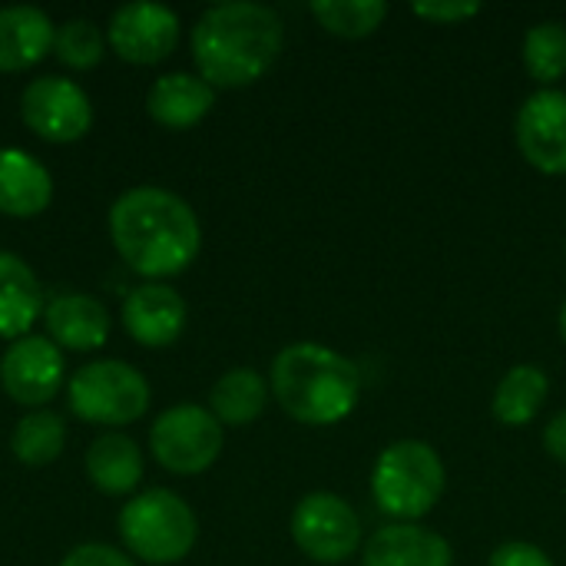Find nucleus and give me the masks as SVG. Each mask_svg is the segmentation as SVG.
Wrapping results in <instances>:
<instances>
[{
  "label": "nucleus",
  "instance_id": "nucleus-15",
  "mask_svg": "<svg viewBox=\"0 0 566 566\" xmlns=\"http://www.w3.org/2000/svg\"><path fill=\"white\" fill-rule=\"evenodd\" d=\"M43 318H46L50 338L73 352H93L109 335V315L103 302H96L93 295L63 292L43 308Z\"/></svg>",
  "mask_w": 566,
  "mask_h": 566
},
{
  "label": "nucleus",
  "instance_id": "nucleus-26",
  "mask_svg": "<svg viewBox=\"0 0 566 566\" xmlns=\"http://www.w3.org/2000/svg\"><path fill=\"white\" fill-rule=\"evenodd\" d=\"M103 46H106L103 30H99L93 20H86V17L66 20V23L56 30V36H53L56 56H60L66 66H73V70H90V66H96V63L103 60Z\"/></svg>",
  "mask_w": 566,
  "mask_h": 566
},
{
  "label": "nucleus",
  "instance_id": "nucleus-23",
  "mask_svg": "<svg viewBox=\"0 0 566 566\" xmlns=\"http://www.w3.org/2000/svg\"><path fill=\"white\" fill-rule=\"evenodd\" d=\"M63 444H66V424L53 411H33L20 418V424L13 428V441H10L17 461L30 468H43L56 461L63 454Z\"/></svg>",
  "mask_w": 566,
  "mask_h": 566
},
{
  "label": "nucleus",
  "instance_id": "nucleus-22",
  "mask_svg": "<svg viewBox=\"0 0 566 566\" xmlns=\"http://www.w3.org/2000/svg\"><path fill=\"white\" fill-rule=\"evenodd\" d=\"M269 381L255 371V368H232L226 371L209 395V411L216 415L219 424H252L265 405H269Z\"/></svg>",
  "mask_w": 566,
  "mask_h": 566
},
{
  "label": "nucleus",
  "instance_id": "nucleus-5",
  "mask_svg": "<svg viewBox=\"0 0 566 566\" xmlns=\"http://www.w3.org/2000/svg\"><path fill=\"white\" fill-rule=\"evenodd\" d=\"M119 534L139 560L166 566L189 557L199 537V521L179 494L156 488L123 507Z\"/></svg>",
  "mask_w": 566,
  "mask_h": 566
},
{
  "label": "nucleus",
  "instance_id": "nucleus-14",
  "mask_svg": "<svg viewBox=\"0 0 566 566\" xmlns=\"http://www.w3.org/2000/svg\"><path fill=\"white\" fill-rule=\"evenodd\" d=\"M448 537L421 524H388L365 544V566H451Z\"/></svg>",
  "mask_w": 566,
  "mask_h": 566
},
{
  "label": "nucleus",
  "instance_id": "nucleus-24",
  "mask_svg": "<svg viewBox=\"0 0 566 566\" xmlns=\"http://www.w3.org/2000/svg\"><path fill=\"white\" fill-rule=\"evenodd\" d=\"M312 13L328 33L355 40V36L375 33L385 23L388 3L385 0H315Z\"/></svg>",
  "mask_w": 566,
  "mask_h": 566
},
{
  "label": "nucleus",
  "instance_id": "nucleus-11",
  "mask_svg": "<svg viewBox=\"0 0 566 566\" xmlns=\"http://www.w3.org/2000/svg\"><path fill=\"white\" fill-rule=\"evenodd\" d=\"M106 40L126 63H159L179 43V17L163 3H123L106 27Z\"/></svg>",
  "mask_w": 566,
  "mask_h": 566
},
{
  "label": "nucleus",
  "instance_id": "nucleus-17",
  "mask_svg": "<svg viewBox=\"0 0 566 566\" xmlns=\"http://www.w3.org/2000/svg\"><path fill=\"white\" fill-rule=\"evenodd\" d=\"M216 103V90L196 73H166L149 86L146 109L169 129L196 126Z\"/></svg>",
  "mask_w": 566,
  "mask_h": 566
},
{
  "label": "nucleus",
  "instance_id": "nucleus-27",
  "mask_svg": "<svg viewBox=\"0 0 566 566\" xmlns=\"http://www.w3.org/2000/svg\"><path fill=\"white\" fill-rule=\"evenodd\" d=\"M415 13L434 23H461L474 13H481L478 0H418Z\"/></svg>",
  "mask_w": 566,
  "mask_h": 566
},
{
  "label": "nucleus",
  "instance_id": "nucleus-4",
  "mask_svg": "<svg viewBox=\"0 0 566 566\" xmlns=\"http://www.w3.org/2000/svg\"><path fill=\"white\" fill-rule=\"evenodd\" d=\"M444 478L441 454L428 441L405 438L378 454L371 471V497L398 524H415L441 501Z\"/></svg>",
  "mask_w": 566,
  "mask_h": 566
},
{
  "label": "nucleus",
  "instance_id": "nucleus-10",
  "mask_svg": "<svg viewBox=\"0 0 566 566\" xmlns=\"http://www.w3.org/2000/svg\"><path fill=\"white\" fill-rule=\"evenodd\" d=\"M514 136L524 153V159L547 172H566V90L560 86H541L534 90L514 119Z\"/></svg>",
  "mask_w": 566,
  "mask_h": 566
},
{
  "label": "nucleus",
  "instance_id": "nucleus-29",
  "mask_svg": "<svg viewBox=\"0 0 566 566\" xmlns=\"http://www.w3.org/2000/svg\"><path fill=\"white\" fill-rule=\"evenodd\" d=\"M60 566H136V564H133L126 554H119V551H113V547H106V544H83V547L70 551Z\"/></svg>",
  "mask_w": 566,
  "mask_h": 566
},
{
  "label": "nucleus",
  "instance_id": "nucleus-13",
  "mask_svg": "<svg viewBox=\"0 0 566 566\" xmlns=\"http://www.w3.org/2000/svg\"><path fill=\"white\" fill-rule=\"evenodd\" d=\"M123 325L139 345L166 348L186 328V302L169 285H159V282L139 285L123 302Z\"/></svg>",
  "mask_w": 566,
  "mask_h": 566
},
{
  "label": "nucleus",
  "instance_id": "nucleus-25",
  "mask_svg": "<svg viewBox=\"0 0 566 566\" xmlns=\"http://www.w3.org/2000/svg\"><path fill=\"white\" fill-rule=\"evenodd\" d=\"M524 63L527 73L541 83H557L560 76H566V23H534L524 36Z\"/></svg>",
  "mask_w": 566,
  "mask_h": 566
},
{
  "label": "nucleus",
  "instance_id": "nucleus-28",
  "mask_svg": "<svg viewBox=\"0 0 566 566\" xmlns=\"http://www.w3.org/2000/svg\"><path fill=\"white\" fill-rule=\"evenodd\" d=\"M488 566H554V560L547 557V551H541L537 544H527V541H511V544H501Z\"/></svg>",
  "mask_w": 566,
  "mask_h": 566
},
{
  "label": "nucleus",
  "instance_id": "nucleus-31",
  "mask_svg": "<svg viewBox=\"0 0 566 566\" xmlns=\"http://www.w3.org/2000/svg\"><path fill=\"white\" fill-rule=\"evenodd\" d=\"M560 335H564V342H566V302L560 305Z\"/></svg>",
  "mask_w": 566,
  "mask_h": 566
},
{
  "label": "nucleus",
  "instance_id": "nucleus-6",
  "mask_svg": "<svg viewBox=\"0 0 566 566\" xmlns=\"http://www.w3.org/2000/svg\"><path fill=\"white\" fill-rule=\"evenodd\" d=\"M70 408L90 424H129L149 408L146 378L116 358L83 365L70 381Z\"/></svg>",
  "mask_w": 566,
  "mask_h": 566
},
{
  "label": "nucleus",
  "instance_id": "nucleus-16",
  "mask_svg": "<svg viewBox=\"0 0 566 566\" xmlns=\"http://www.w3.org/2000/svg\"><path fill=\"white\" fill-rule=\"evenodd\" d=\"M53 199V179L40 159L23 149H0V212L30 219Z\"/></svg>",
  "mask_w": 566,
  "mask_h": 566
},
{
  "label": "nucleus",
  "instance_id": "nucleus-9",
  "mask_svg": "<svg viewBox=\"0 0 566 566\" xmlns=\"http://www.w3.org/2000/svg\"><path fill=\"white\" fill-rule=\"evenodd\" d=\"M23 123L46 143H73L86 136L93 106L86 93L66 76H36L20 96Z\"/></svg>",
  "mask_w": 566,
  "mask_h": 566
},
{
  "label": "nucleus",
  "instance_id": "nucleus-18",
  "mask_svg": "<svg viewBox=\"0 0 566 566\" xmlns=\"http://www.w3.org/2000/svg\"><path fill=\"white\" fill-rule=\"evenodd\" d=\"M53 23L36 7H3L0 10V70L17 73L40 63L53 46Z\"/></svg>",
  "mask_w": 566,
  "mask_h": 566
},
{
  "label": "nucleus",
  "instance_id": "nucleus-8",
  "mask_svg": "<svg viewBox=\"0 0 566 566\" xmlns=\"http://www.w3.org/2000/svg\"><path fill=\"white\" fill-rule=\"evenodd\" d=\"M292 541L318 564H342L361 544V521L345 497L315 491L292 511Z\"/></svg>",
  "mask_w": 566,
  "mask_h": 566
},
{
  "label": "nucleus",
  "instance_id": "nucleus-12",
  "mask_svg": "<svg viewBox=\"0 0 566 566\" xmlns=\"http://www.w3.org/2000/svg\"><path fill=\"white\" fill-rule=\"evenodd\" d=\"M0 385L17 405H27V408L46 405L63 385L60 348L36 335L17 338L0 358Z\"/></svg>",
  "mask_w": 566,
  "mask_h": 566
},
{
  "label": "nucleus",
  "instance_id": "nucleus-30",
  "mask_svg": "<svg viewBox=\"0 0 566 566\" xmlns=\"http://www.w3.org/2000/svg\"><path fill=\"white\" fill-rule=\"evenodd\" d=\"M544 444L551 451V458H557L560 464H566V408L560 415H554V421L544 431Z\"/></svg>",
  "mask_w": 566,
  "mask_h": 566
},
{
  "label": "nucleus",
  "instance_id": "nucleus-3",
  "mask_svg": "<svg viewBox=\"0 0 566 566\" xmlns=\"http://www.w3.org/2000/svg\"><path fill=\"white\" fill-rule=\"evenodd\" d=\"M269 388L295 421L335 424L355 411L361 378L345 355L318 342H295L275 355Z\"/></svg>",
  "mask_w": 566,
  "mask_h": 566
},
{
  "label": "nucleus",
  "instance_id": "nucleus-21",
  "mask_svg": "<svg viewBox=\"0 0 566 566\" xmlns=\"http://www.w3.org/2000/svg\"><path fill=\"white\" fill-rule=\"evenodd\" d=\"M547 391H551V381H547V371L541 365H514L494 388V418L507 428H524L531 424L544 401H547Z\"/></svg>",
  "mask_w": 566,
  "mask_h": 566
},
{
  "label": "nucleus",
  "instance_id": "nucleus-1",
  "mask_svg": "<svg viewBox=\"0 0 566 566\" xmlns=\"http://www.w3.org/2000/svg\"><path fill=\"white\" fill-rule=\"evenodd\" d=\"M109 235L119 259L146 279L179 275L202 245L192 206L159 186L123 192L109 209Z\"/></svg>",
  "mask_w": 566,
  "mask_h": 566
},
{
  "label": "nucleus",
  "instance_id": "nucleus-20",
  "mask_svg": "<svg viewBox=\"0 0 566 566\" xmlns=\"http://www.w3.org/2000/svg\"><path fill=\"white\" fill-rule=\"evenodd\" d=\"M86 474L103 494H129L143 481V454L126 434H103L86 451Z\"/></svg>",
  "mask_w": 566,
  "mask_h": 566
},
{
  "label": "nucleus",
  "instance_id": "nucleus-19",
  "mask_svg": "<svg viewBox=\"0 0 566 566\" xmlns=\"http://www.w3.org/2000/svg\"><path fill=\"white\" fill-rule=\"evenodd\" d=\"M43 308V285L33 269L13 252H0V338H23Z\"/></svg>",
  "mask_w": 566,
  "mask_h": 566
},
{
  "label": "nucleus",
  "instance_id": "nucleus-2",
  "mask_svg": "<svg viewBox=\"0 0 566 566\" xmlns=\"http://www.w3.org/2000/svg\"><path fill=\"white\" fill-rule=\"evenodd\" d=\"M285 40L282 17L252 0L209 7L192 27V56L199 76L216 86H249L269 73Z\"/></svg>",
  "mask_w": 566,
  "mask_h": 566
},
{
  "label": "nucleus",
  "instance_id": "nucleus-7",
  "mask_svg": "<svg viewBox=\"0 0 566 566\" xmlns=\"http://www.w3.org/2000/svg\"><path fill=\"white\" fill-rule=\"evenodd\" d=\"M222 424L209 408L176 405L163 411L149 431L153 458L172 474H202L222 454Z\"/></svg>",
  "mask_w": 566,
  "mask_h": 566
}]
</instances>
